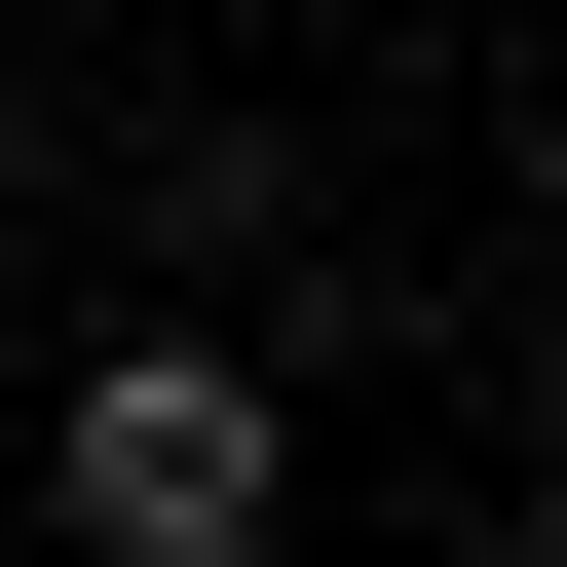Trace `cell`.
Here are the masks:
<instances>
[{"label":"cell","instance_id":"obj_1","mask_svg":"<svg viewBox=\"0 0 567 567\" xmlns=\"http://www.w3.org/2000/svg\"><path fill=\"white\" fill-rule=\"evenodd\" d=\"M303 529V341L265 303H152L39 379V567H265Z\"/></svg>","mask_w":567,"mask_h":567},{"label":"cell","instance_id":"obj_2","mask_svg":"<svg viewBox=\"0 0 567 567\" xmlns=\"http://www.w3.org/2000/svg\"><path fill=\"white\" fill-rule=\"evenodd\" d=\"M303 227H341V152H303V114H152V265H189V303H265Z\"/></svg>","mask_w":567,"mask_h":567},{"label":"cell","instance_id":"obj_3","mask_svg":"<svg viewBox=\"0 0 567 567\" xmlns=\"http://www.w3.org/2000/svg\"><path fill=\"white\" fill-rule=\"evenodd\" d=\"M492 227H529V303H567V114H529V152H492Z\"/></svg>","mask_w":567,"mask_h":567},{"label":"cell","instance_id":"obj_4","mask_svg":"<svg viewBox=\"0 0 567 567\" xmlns=\"http://www.w3.org/2000/svg\"><path fill=\"white\" fill-rule=\"evenodd\" d=\"M0 303H39V152H0Z\"/></svg>","mask_w":567,"mask_h":567},{"label":"cell","instance_id":"obj_5","mask_svg":"<svg viewBox=\"0 0 567 567\" xmlns=\"http://www.w3.org/2000/svg\"><path fill=\"white\" fill-rule=\"evenodd\" d=\"M341 39H454V0H341Z\"/></svg>","mask_w":567,"mask_h":567},{"label":"cell","instance_id":"obj_6","mask_svg":"<svg viewBox=\"0 0 567 567\" xmlns=\"http://www.w3.org/2000/svg\"><path fill=\"white\" fill-rule=\"evenodd\" d=\"M0 567H39V529H0Z\"/></svg>","mask_w":567,"mask_h":567}]
</instances>
